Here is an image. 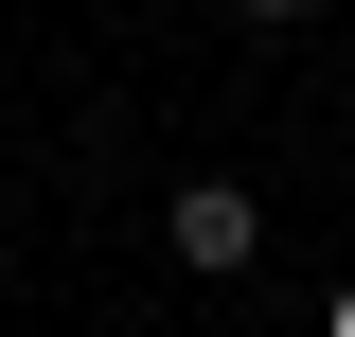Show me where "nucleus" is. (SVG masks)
Wrapping results in <instances>:
<instances>
[{
  "label": "nucleus",
  "mask_w": 355,
  "mask_h": 337,
  "mask_svg": "<svg viewBox=\"0 0 355 337\" xmlns=\"http://www.w3.org/2000/svg\"><path fill=\"white\" fill-rule=\"evenodd\" d=\"M178 266H249V196H231V178L178 196Z\"/></svg>",
  "instance_id": "obj_1"
},
{
  "label": "nucleus",
  "mask_w": 355,
  "mask_h": 337,
  "mask_svg": "<svg viewBox=\"0 0 355 337\" xmlns=\"http://www.w3.org/2000/svg\"><path fill=\"white\" fill-rule=\"evenodd\" d=\"M338 337H355V284H338Z\"/></svg>",
  "instance_id": "obj_2"
}]
</instances>
